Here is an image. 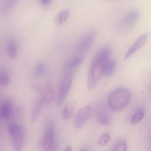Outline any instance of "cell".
<instances>
[{
  "instance_id": "obj_1",
  "label": "cell",
  "mask_w": 151,
  "mask_h": 151,
  "mask_svg": "<svg viewBox=\"0 0 151 151\" xmlns=\"http://www.w3.org/2000/svg\"><path fill=\"white\" fill-rule=\"evenodd\" d=\"M111 51L107 47L99 50L93 59L88 73V87L90 89L95 88L103 75V65L110 58Z\"/></svg>"
},
{
  "instance_id": "obj_2",
  "label": "cell",
  "mask_w": 151,
  "mask_h": 151,
  "mask_svg": "<svg viewBox=\"0 0 151 151\" xmlns=\"http://www.w3.org/2000/svg\"><path fill=\"white\" fill-rule=\"evenodd\" d=\"M131 98L129 90L126 88H118L113 91L108 96V107L112 111H121L129 104Z\"/></svg>"
},
{
  "instance_id": "obj_3",
  "label": "cell",
  "mask_w": 151,
  "mask_h": 151,
  "mask_svg": "<svg viewBox=\"0 0 151 151\" xmlns=\"http://www.w3.org/2000/svg\"><path fill=\"white\" fill-rule=\"evenodd\" d=\"M40 145L42 151L58 150L59 145L56 139L55 125L52 120H48L46 123L43 138Z\"/></svg>"
},
{
  "instance_id": "obj_4",
  "label": "cell",
  "mask_w": 151,
  "mask_h": 151,
  "mask_svg": "<svg viewBox=\"0 0 151 151\" xmlns=\"http://www.w3.org/2000/svg\"><path fill=\"white\" fill-rule=\"evenodd\" d=\"M72 82V73H65L60 82L59 89L57 99L58 104L61 105L64 102L71 89Z\"/></svg>"
},
{
  "instance_id": "obj_5",
  "label": "cell",
  "mask_w": 151,
  "mask_h": 151,
  "mask_svg": "<svg viewBox=\"0 0 151 151\" xmlns=\"http://www.w3.org/2000/svg\"><path fill=\"white\" fill-rule=\"evenodd\" d=\"M95 34L94 32H90L84 35L77 45L76 52L78 54H82L89 49L95 41Z\"/></svg>"
},
{
  "instance_id": "obj_6",
  "label": "cell",
  "mask_w": 151,
  "mask_h": 151,
  "mask_svg": "<svg viewBox=\"0 0 151 151\" xmlns=\"http://www.w3.org/2000/svg\"><path fill=\"white\" fill-rule=\"evenodd\" d=\"M92 112V108L90 106H87L80 110L75 118V127L77 128L80 129L84 126L90 118Z\"/></svg>"
},
{
  "instance_id": "obj_7",
  "label": "cell",
  "mask_w": 151,
  "mask_h": 151,
  "mask_svg": "<svg viewBox=\"0 0 151 151\" xmlns=\"http://www.w3.org/2000/svg\"><path fill=\"white\" fill-rule=\"evenodd\" d=\"M95 116L98 121L103 125L110 122L111 116L106 107L103 104H99L95 109Z\"/></svg>"
},
{
  "instance_id": "obj_8",
  "label": "cell",
  "mask_w": 151,
  "mask_h": 151,
  "mask_svg": "<svg viewBox=\"0 0 151 151\" xmlns=\"http://www.w3.org/2000/svg\"><path fill=\"white\" fill-rule=\"evenodd\" d=\"M138 11L133 10L128 13L121 22V26L124 30H129L136 24L139 18Z\"/></svg>"
},
{
  "instance_id": "obj_9",
  "label": "cell",
  "mask_w": 151,
  "mask_h": 151,
  "mask_svg": "<svg viewBox=\"0 0 151 151\" xmlns=\"http://www.w3.org/2000/svg\"><path fill=\"white\" fill-rule=\"evenodd\" d=\"M148 37V35L147 34H144L141 35L128 50L125 55V59H128L135 53H136L142 47H143L147 42Z\"/></svg>"
},
{
  "instance_id": "obj_10",
  "label": "cell",
  "mask_w": 151,
  "mask_h": 151,
  "mask_svg": "<svg viewBox=\"0 0 151 151\" xmlns=\"http://www.w3.org/2000/svg\"><path fill=\"white\" fill-rule=\"evenodd\" d=\"M25 129L21 127L20 130L10 135L14 151H21L25 139Z\"/></svg>"
},
{
  "instance_id": "obj_11",
  "label": "cell",
  "mask_w": 151,
  "mask_h": 151,
  "mask_svg": "<svg viewBox=\"0 0 151 151\" xmlns=\"http://www.w3.org/2000/svg\"><path fill=\"white\" fill-rule=\"evenodd\" d=\"M44 106H45V105L42 95H40L39 98L35 103L32 110L31 116V120L32 122H34L36 121L38 116Z\"/></svg>"
},
{
  "instance_id": "obj_12",
  "label": "cell",
  "mask_w": 151,
  "mask_h": 151,
  "mask_svg": "<svg viewBox=\"0 0 151 151\" xmlns=\"http://www.w3.org/2000/svg\"><path fill=\"white\" fill-rule=\"evenodd\" d=\"M117 67V63L116 60L110 58L103 65V76H107L112 75L115 72Z\"/></svg>"
},
{
  "instance_id": "obj_13",
  "label": "cell",
  "mask_w": 151,
  "mask_h": 151,
  "mask_svg": "<svg viewBox=\"0 0 151 151\" xmlns=\"http://www.w3.org/2000/svg\"><path fill=\"white\" fill-rule=\"evenodd\" d=\"M83 57L81 55L75 56L66 65V73H72V72L79 67L83 61Z\"/></svg>"
},
{
  "instance_id": "obj_14",
  "label": "cell",
  "mask_w": 151,
  "mask_h": 151,
  "mask_svg": "<svg viewBox=\"0 0 151 151\" xmlns=\"http://www.w3.org/2000/svg\"><path fill=\"white\" fill-rule=\"evenodd\" d=\"M42 95L44 100L45 106H48L51 104L54 96V89L52 84L50 83H48L46 84V86L43 88V91Z\"/></svg>"
},
{
  "instance_id": "obj_15",
  "label": "cell",
  "mask_w": 151,
  "mask_h": 151,
  "mask_svg": "<svg viewBox=\"0 0 151 151\" xmlns=\"http://www.w3.org/2000/svg\"><path fill=\"white\" fill-rule=\"evenodd\" d=\"M12 101L7 99L4 101L0 106V117L2 119H7L10 115L12 110Z\"/></svg>"
},
{
  "instance_id": "obj_16",
  "label": "cell",
  "mask_w": 151,
  "mask_h": 151,
  "mask_svg": "<svg viewBox=\"0 0 151 151\" xmlns=\"http://www.w3.org/2000/svg\"><path fill=\"white\" fill-rule=\"evenodd\" d=\"M7 52L9 57L12 59H17L18 56V50L17 43L14 39L10 38L7 43Z\"/></svg>"
},
{
  "instance_id": "obj_17",
  "label": "cell",
  "mask_w": 151,
  "mask_h": 151,
  "mask_svg": "<svg viewBox=\"0 0 151 151\" xmlns=\"http://www.w3.org/2000/svg\"><path fill=\"white\" fill-rule=\"evenodd\" d=\"M17 0H1L0 3V12L2 14L9 12L17 3Z\"/></svg>"
},
{
  "instance_id": "obj_18",
  "label": "cell",
  "mask_w": 151,
  "mask_h": 151,
  "mask_svg": "<svg viewBox=\"0 0 151 151\" xmlns=\"http://www.w3.org/2000/svg\"><path fill=\"white\" fill-rule=\"evenodd\" d=\"M69 15V11L68 9H64L60 12L56 17L55 23L57 25H62L67 21Z\"/></svg>"
},
{
  "instance_id": "obj_19",
  "label": "cell",
  "mask_w": 151,
  "mask_h": 151,
  "mask_svg": "<svg viewBox=\"0 0 151 151\" xmlns=\"http://www.w3.org/2000/svg\"><path fill=\"white\" fill-rule=\"evenodd\" d=\"M74 111V106L71 103H67L64 106L62 112V116L64 119H69L72 115Z\"/></svg>"
},
{
  "instance_id": "obj_20",
  "label": "cell",
  "mask_w": 151,
  "mask_h": 151,
  "mask_svg": "<svg viewBox=\"0 0 151 151\" xmlns=\"http://www.w3.org/2000/svg\"><path fill=\"white\" fill-rule=\"evenodd\" d=\"M144 116V111L143 109L137 110L131 118V123L133 124H138L141 122Z\"/></svg>"
},
{
  "instance_id": "obj_21",
  "label": "cell",
  "mask_w": 151,
  "mask_h": 151,
  "mask_svg": "<svg viewBox=\"0 0 151 151\" xmlns=\"http://www.w3.org/2000/svg\"><path fill=\"white\" fill-rule=\"evenodd\" d=\"M11 82V77L7 73L0 71V86L6 87Z\"/></svg>"
},
{
  "instance_id": "obj_22",
  "label": "cell",
  "mask_w": 151,
  "mask_h": 151,
  "mask_svg": "<svg viewBox=\"0 0 151 151\" xmlns=\"http://www.w3.org/2000/svg\"><path fill=\"white\" fill-rule=\"evenodd\" d=\"M127 150L126 142L123 140H120L114 145L111 151H127Z\"/></svg>"
},
{
  "instance_id": "obj_23",
  "label": "cell",
  "mask_w": 151,
  "mask_h": 151,
  "mask_svg": "<svg viewBox=\"0 0 151 151\" xmlns=\"http://www.w3.org/2000/svg\"><path fill=\"white\" fill-rule=\"evenodd\" d=\"M46 71V65L43 63H40L36 65L35 70V75L40 76L44 75Z\"/></svg>"
},
{
  "instance_id": "obj_24",
  "label": "cell",
  "mask_w": 151,
  "mask_h": 151,
  "mask_svg": "<svg viewBox=\"0 0 151 151\" xmlns=\"http://www.w3.org/2000/svg\"><path fill=\"white\" fill-rule=\"evenodd\" d=\"M110 140H111V136L110 134L107 133H105L103 134L99 138L98 143L101 146H104L107 145V144L110 142Z\"/></svg>"
},
{
  "instance_id": "obj_25",
  "label": "cell",
  "mask_w": 151,
  "mask_h": 151,
  "mask_svg": "<svg viewBox=\"0 0 151 151\" xmlns=\"http://www.w3.org/2000/svg\"><path fill=\"white\" fill-rule=\"evenodd\" d=\"M52 0H40V2L42 6H48L51 4Z\"/></svg>"
},
{
  "instance_id": "obj_26",
  "label": "cell",
  "mask_w": 151,
  "mask_h": 151,
  "mask_svg": "<svg viewBox=\"0 0 151 151\" xmlns=\"http://www.w3.org/2000/svg\"><path fill=\"white\" fill-rule=\"evenodd\" d=\"M64 151H72V147L71 145H68Z\"/></svg>"
},
{
  "instance_id": "obj_27",
  "label": "cell",
  "mask_w": 151,
  "mask_h": 151,
  "mask_svg": "<svg viewBox=\"0 0 151 151\" xmlns=\"http://www.w3.org/2000/svg\"><path fill=\"white\" fill-rule=\"evenodd\" d=\"M80 151H87V150H86L85 148H83V149H82L81 150H80Z\"/></svg>"
}]
</instances>
